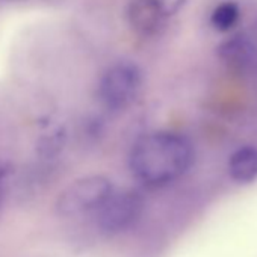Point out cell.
Listing matches in <instances>:
<instances>
[{"mask_svg":"<svg viewBox=\"0 0 257 257\" xmlns=\"http://www.w3.org/2000/svg\"><path fill=\"white\" fill-rule=\"evenodd\" d=\"M237 20H239V7L233 2H224L218 5L210 16L212 26L219 32H225L231 29Z\"/></svg>","mask_w":257,"mask_h":257,"instance_id":"52a82bcc","label":"cell"},{"mask_svg":"<svg viewBox=\"0 0 257 257\" xmlns=\"http://www.w3.org/2000/svg\"><path fill=\"white\" fill-rule=\"evenodd\" d=\"M4 176H5V171H4V168H2V167H0V182H2Z\"/></svg>","mask_w":257,"mask_h":257,"instance_id":"ba28073f","label":"cell"},{"mask_svg":"<svg viewBox=\"0 0 257 257\" xmlns=\"http://www.w3.org/2000/svg\"><path fill=\"white\" fill-rule=\"evenodd\" d=\"M228 174L242 185L254 182L257 179V149L246 146L236 150L228 159Z\"/></svg>","mask_w":257,"mask_h":257,"instance_id":"8992f818","label":"cell"},{"mask_svg":"<svg viewBox=\"0 0 257 257\" xmlns=\"http://www.w3.org/2000/svg\"><path fill=\"white\" fill-rule=\"evenodd\" d=\"M144 209L143 197L135 191H112L95 210L98 228L106 234H116L131 228Z\"/></svg>","mask_w":257,"mask_h":257,"instance_id":"277c9868","label":"cell"},{"mask_svg":"<svg viewBox=\"0 0 257 257\" xmlns=\"http://www.w3.org/2000/svg\"><path fill=\"white\" fill-rule=\"evenodd\" d=\"M113 191L104 176H88L67 186L56 201V210L64 216L95 212Z\"/></svg>","mask_w":257,"mask_h":257,"instance_id":"3957f363","label":"cell"},{"mask_svg":"<svg viewBox=\"0 0 257 257\" xmlns=\"http://www.w3.org/2000/svg\"><path fill=\"white\" fill-rule=\"evenodd\" d=\"M164 0H132L127 8V20L141 35H152L159 31L165 20Z\"/></svg>","mask_w":257,"mask_h":257,"instance_id":"5b68a950","label":"cell"},{"mask_svg":"<svg viewBox=\"0 0 257 257\" xmlns=\"http://www.w3.org/2000/svg\"><path fill=\"white\" fill-rule=\"evenodd\" d=\"M194 149L182 135L155 132L143 137L131 152L134 176L149 186H164L176 182L189 171Z\"/></svg>","mask_w":257,"mask_h":257,"instance_id":"6da1fadb","label":"cell"},{"mask_svg":"<svg viewBox=\"0 0 257 257\" xmlns=\"http://www.w3.org/2000/svg\"><path fill=\"white\" fill-rule=\"evenodd\" d=\"M141 71L131 62L110 67L100 80L98 97L110 110H124L131 106L141 89Z\"/></svg>","mask_w":257,"mask_h":257,"instance_id":"7a4b0ae2","label":"cell"}]
</instances>
